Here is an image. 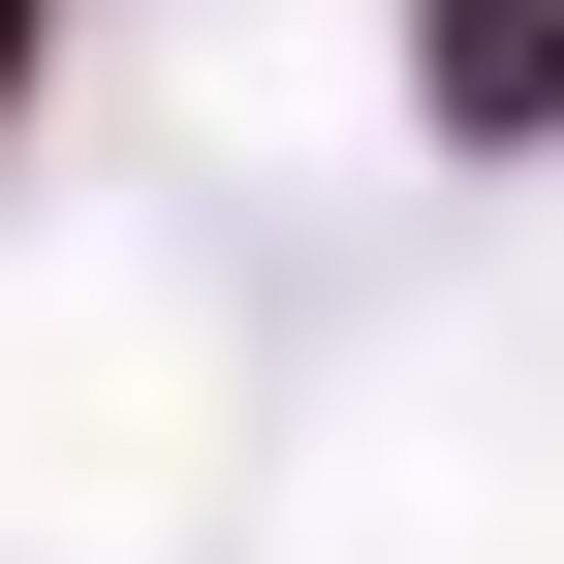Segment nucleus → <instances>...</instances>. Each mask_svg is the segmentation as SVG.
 Here are the masks:
<instances>
[{"instance_id":"obj_1","label":"nucleus","mask_w":564,"mask_h":564,"mask_svg":"<svg viewBox=\"0 0 564 564\" xmlns=\"http://www.w3.org/2000/svg\"><path fill=\"white\" fill-rule=\"evenodd\" d=\"M440 126H564V0H440Z\"/></svg>"}]
</instances>
